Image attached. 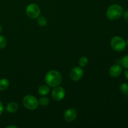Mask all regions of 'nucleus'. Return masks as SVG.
<instances>
[{"label":"nucleus","instance_id":"9d476101","mask_svg":"<svg viewBox=\"0 0 128 128\" xmlns=\"http://www.w3.org/2000/svg\"><path fill=\"white\" fill-rule=\"evenodd\" d=\"M18 109L19 105L18 104L17 102L12 101V102H9L7 104L6 107V111L9 113L12 114L16 112L18 110Z\"/></svg>","mask_w":128,"mask_h":128},{"label":"nucleus","instance_id":"6ab92c4d","mask_svg":"<svg viewBox=\"0 0 128 128\" xmlns=\"http://www.w3.org/2000/svg\"><path fill=\"white\" fill-rule=\"evenodd\" d=\"M122 16H123V18L126 22H128V10L123 11V13H122Z\"/></svg>","mask_w":128,"mask_h":128},{"label":"nucleus","instance_id":"0eeeda50","mask_svg":"<svg viewBox=\"0 0 128 128\" xmlns=\"http://www.w3.org/2000/svg\"><path fill=\"white\" fill-rule=\"evenodd\" d=\"M84 74V71L81 66H75L70 72V78L74 81H78L82 78Z\"/></svg>","mask_w":128,"mask_h":128},{"label":"nucleus","instance_id":"dca6fc26","mask_svg":"<svg viewBox=\"0 0 128 128\" xmlns=\"http://www.w3.org/2000/svg\"><path fill=\"white\" fill-rule=\"evenodd\" d=\"M121 65L125 69H128V54L125 55L120 60Z\"/></svg>","mask_w":128,"mask_h":128},{"label":"nucleus","instance_id":"423d86ee","mask_svg":"<svg viewBox=\"0 0 128 128\" xmlns=\"http://www.w3.org/2000/svg\"><path fill=\"white\" fill-rule=\"evenodd\" d=\"M66 95L65 90L61 86H56L53 88L52 92H51V97L54 101H60L63 100Z\"/></svg>","mask_w":128,"mask_h":128},{"label":"nucleus","instance_id":"4468645a","mask_svg":"<svg viewBox=\"0 0 128 128\" xmlns=\"http://www.w3.org/2000/svg\"><path fill=\"white\" fill-rule=\"evenodd\" d=\"M89 60L86 56H82L79 60V64L81 68L85 67L88 64Z\"/></svg>","mask_w":128,"mask_h":128},{"label":"nucleus","instance_id":"2eb2a0df","mask_svg":"<svg viewBox=\"0 0 128 128\" xmlns=\"http://www.w3.org/2000/svg\"><path fill=\"white\" fill-rule=\"evenodd\" d=\"M39 104L42 106H47L50 103V100L47 97H41L40 100H38Z\"/></svg>","mask_w":128,"mask_h":128},{"label":"nucleus","instance_id":"412c9836","mask_svg":"<svg viewBox=\"0 0 128 128\" xmlns=\"http://www.w3.org/2000/svg\"><path fill=\"white\" fill-rule=\"evenodd\" d=\"M124 76L127 80H128V69H126V71H124Z\"/></svg>","mask_w":128,"mask_h":128},{"label":"nucleus","instance_id":"4be33fe9","mask_svg":"<svg viewBox=\"0 0 128 128\" xmlns=\"http://www.w3.org/2000/svg\"><path fill=\"white\" fill-rule=\"evenodd\" d=\"M6 128H17V126H15L14 125H9L6 126Z\"/></svg>","mask_w":128,"mask_h":128},{"label":"nucleus","instance_id":"f3484780","mask_svg":"<svg viewBox=\"0 0 128 128\" xmlns=\"http://www.w3.org/2000/svg\"><path fill=\"white\" fill-rule=\"evenodd\" d=\"M120 90L123 94H127L128 92V84L126 82L121 84L120 87Z\"/></svg>","mask_w":128,"mask_h":128},{"label":"nucleus","instance_id":"f03ea898","mask_svg":"<svg viewBox=\"0 0 128 128\" xmlns=\"http://www.w3.org/2000/svg\"><path fill=\"white\" fill-rule=\"evenodd\" d=\"M123 13L122 6L118 4H113L110 6L106 11V16L110 20H118L121 17Z\"/></svg>","mask_w":128,"mask_h":128},{"label":"nucleus","instance_id":"f257e3e1","mask_svg":"<svg viewBox=\"0 0 128 128\" xmlns=\"http://www.w3.org/2000/svg\"><path fill=\"white\" fill-rule=\"evenodd\" d=\"M45 82L50 88L60 86L62 82V75L57 70H51L45 75Z\"/></svg>","mask_w":128,"mask_h":128},{"label":"nucleus","instance_id":"ddd939ff","mask_svg":"<svg viewBox=\"0 0 128 128\" xmlns=\"http://www.w3.org/2000/svg\"><path fill=\"white\" fill-rule=\"evenodd\" d=\"M36 19H37L38 24L39 26H42V27L46 26V24H47L48 23V20L46 18L44 17V16H38Z\"/></svg>","mask_w":128,"mask_h":128},{"label":"nucleus","instance_id":"f8f14e48","mask_svg":"<svg viewBox=\"0 0 128 128\" xmlns=\"http://www.w3.org/2000/svg\"><path fill=\"white\" fill-rule=\"evenodd\" d=\"M10 86V81L6 78H2L0 80V91H4L7 90Z\"/></svg>","mask_w":128,"mask_h":128},{"label":"nucleus","instance_id":"6e6552de","mask_svg":"<svg viewBox=\"0 0 128 128\" xmlns=\"http://www.w3.org/2000/svg\"><path fill=\"white\" fill-rule=\"evenodd\" d=\"M64 119L67 122H72L74 121L78 117V112L75 109L69 108L66 110L63 115Z\"/></svg>","mask_w":128,"mask_h":128},{"label":"nucleus","instance_id":"9b49d317","mask_svg":"<svg viewBox=\"0 0 128 128\" xmlns=\"http://www.w3.org/2000/svg\"><path fill=\"white\" fill-rule=\"evenodd\" d=\"M50 91V87L47 84H43L40 86L38 89V92L41 96H46Z\"/></svg>","mask_w":128,"mask_h":128},{"label":"nucleus","instance_id":"393cba45","mask_svg":"<svg viewBox=\"0 0 128 128\" xmlns=\"http://www.w3.org/2000/svg\"><path fill=\"white\" fill-rule=\"evenodd\" d=\"M127 96H128V94H127Z\"/></svg>","mask_w":128,"mask_h":128},{"label":"nucleus","instance_id":"b1692460","mask_svg":"<svg viewBox=\"0 0 128 128\" xmlns=\"http://www.w3.org/2000/svg\"><path fill=\"white\" fill-rule=\"evenodd\" d=\"M126 46H128V38L127 39V40H126Z\"/></svg>","mask_w":128,"mask_h":128},{"label":"nucleus","instance_id":"aec40b11","mask_svg":"<svg viewBox=\"0 0 128 128\" xmlns=\"http://www.w3.org/2000/svg\"><path fill=\"white\" fill-rule=\"evenodd\" d=\"M4 110V105L2 103V102L0 101V116L3 113Z\"/></svg>","mask_w":128,"mask_h":128},{"label":"nucleus","instance_id":"a211bd4d","mask_svg":"<svg viewBox=\"0 0 128 128\" xmlns=\"http://www.w3.org/2000/svg\"><path fill=\"white\" fill-rule=\"evenodd\" d=\"M7 45V41L5 37H4L2 35H0V49L2 50L6 48Z\"/></svg>","mask_w":128,"mask_h":128},{"label":"nucleus","instance_id":"7ed1b4c3","mask_svg":"<svg viewBox=\"0 0 128 128\" xmlns=\"http://www.w3.org/2000/svg\"><path fill=\"white\" fill-rule=\"evenodd\" d=\"M110 44L111 48L117 52L123 51L126 47V41L122 37L118 36H114L111 38Z\"/></svg>","mask_w":128,"mask_h":128},{"label":"nucleus","instance_id":"20e7f679","mask_svg":"<svg viewBox=\"0 0 128 128\" xmlns=\"http://www.w3.org/2000/svg\"><path fill=\"white\" fill-rule=\"evenodd\" d=\"M22 104L25 108L28 110H35L38 108L39 101L35 96L32 95H26L22 99Z\"/></svg>","mask_w":128,"mask_h":128},{"label":"nucleus","instance_id":"1a4fd4ad","mask_svg":"<svg viewBox=\"0 0 128 128\" xmlns=\"http://www.w3.org/2000/svg\"><path fill=\"white\" fill-rule=\"evenodd\" d=\"M122 67L119 64L112 65L109 70V74L112 78H117L122 73Z\"/></svg>","mask_w":128,"mask_h":128},{"label":"nucleus","instance_id":"39448f33","mask_svg":"<svg viewBox=\"0 0 128 128\" xmlns=\"http://www.w3.org/2000/svg\"><path fill=\"white\" fill-rule=\"evenodd\" d=\"M41 10L37 4L31 3L27 6L26 8V14L29 18L31 20L36 19L40 16Z\"/></svg>","mask_w":128,"mask_h":128},{"label":"nucleus","instance_id":"5701e85b","mask_svg":"<svg viewBox=\"0 0 128 128\" xmlns=\"http://www.w3.org/2000/svg\"><path fill=\"white\" fill-rule=\"evenodd\" d=\"M2 26H1V24H0V32H1V31H2Z\"/></svg>","mask_w":128,"mask_h":128}]
</instances>
